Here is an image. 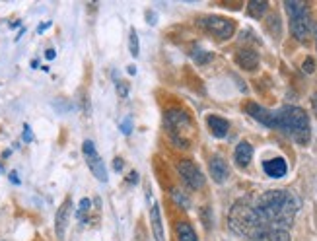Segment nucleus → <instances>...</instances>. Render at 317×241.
Instances as JSON below:
<instances>
[{"label": "nucleus", "mask_w": 317, "mask_h": 241, "mask_svg": "<svg viewBox=\"0 0 317 241\" xmlns=\"http://www.w3.org/2000/svg\"><path fill=\"white\" fill-rule=\"evenodd\" d=\"M267 227L290 229L294 224V216L300 210V198L290 191H267L253 200Z\"/></svg>", "instance_id": "1"}, {"label": "nucleus", "mask_w": 317, "mask_h": 241, "mask_svg": "<svg viewBox=\"0 0 317 241\" xmlns=\"http://www.w3.org/2000/svg\"><path fill=\"white\" fill-rule=\"evenodd\" d=\"M128 43H130V55H132V57H138V53H140V49H138V33H136L134 30H130Z\"/></svg>", "instance_id": "21"}, {"label": "nucleus", "mask_w": 317, "mask_h": 241, "mask_svg": "<svg viewBox=\"0 0 317 241\" xmlns=\"http://www.w3.org/2000/svg\"><path fill=\"white\" fill-rule=\"evenodd\" d=\"M123 167H125V162H123L121 158H115V160H113V169H115V171H123Z\"/></svg>", "instance_id": "28"}, {"label": "nucleus", "mask_w": 317, "mask_h": 241, "mask_svg": "<svg viewBox=\"0 0 317 241\" xmlns=\"http://www.w3.org/2000/svg\"><path fill=\"white\" fill-rule=\"evenodd\" d=\"M32 140H33L32 129H30V125H24V142H32Z\"/></svg>", "instance_id": "27"}, {"label": "nucleus", "mask_w": 317, "mask_h": 241, "mask_svg": "<svg viewBox=\"0 0 317 241\" xmlns=\"http://www.w3.org/2000/svg\"><path fill=\"white\" fill-rule=\"evenodd\" d=\"M82 152H84V156H86V164H88L90 171L94 173V177H95L97 181H101V183H107V169H105V164H103V160L99 158V154H97L94 142H92V140H86V142L82 144Z\"/></svg>", "instance_id": "7"}, {"label": "nucleus", "mask_w": 317, "mask_h": 241, "mask_svg": "<svg viewBox=\"0 0 317 241\" xmlns=\"http://www.w3.org/2000/svg\"><path fill=\"white\" fill-rule=\"evenodd\" d=\"M245 113L251 115L255 120H259L261 125L269 127V129H276V111H269L263 105L255 103V101H247L245 103Z\"/></svg>", "instance_id": "9"}, {"label": "nucleus", "mask_w": 317, "mask_h": 241, "mask_svg": "<svg viewBox=\"0 0 317 241\" xmlns=\"http://www.w3.org/2000/svg\"><path fill=\"white\" fill-rule=\"evenodd\" d=\"M193 59H195V62H197V64H208V62L212 60V55L197 47V49L193 51Z\"/></svg>", "instance_id": "20"}, {"label": "nucleus", "mask_w": 317, "mask_h": 241, "mask_svg": "<svg viewBox=\"0 0 317 241\" xmlns=\"http://www.w3.org/2000/svg\"><path fill=\"white\" fill-rule=\"evenodd\" d=\"M236 64L239 68H243V70H249V72L257 70V66H259V55H257V51L255 49H249V47L239 49L236 53Z\"/></svg>", "instance_id": "10"}, {"label": "nucleus", "mask_w": 317, "mask_h": 241, "mask_svg": "<svg viewBox=\"0 0 317 241\" xmlns=\"http://www.w3.org/2000/svg\"><path fill=\"white\" fill-rule=\"evenodd\" d=\"M70 198H66L61 208L57 210V218H55V231H57V237L63 239L64 237V231H66V226H68V218H70Z\"/></svg>", "instance_id": "11"}, {"label": "nucleus", "mask_w": 317, "mask_h": 241, "mask_svg": "<svg viewBox=\"0 0 317 241\" xmlns=\"http://www.w3.org/2000/svg\"><path fill=\"white\" fill-rule=\"evenodd\" d=\"M45 57H47V60H53V59L57 57V53H55V49H47V51H45Z\"/></svg>", "instance_id": "30"}, {"label": "nucleus", "mask_w": 317, "mask_h": 241, "mask_svg": "<svg viewBox=\"0 0 317 241\" xmlns=\"http://www.w3.org/2000/svg\"><path fill=\"white\" fill-rule=\"evenodd\" d=\"M267 10H269V4L265 2V0H251V2L247 4V14L251 18H255V20L263 18Z\"/></svg>", "instance_id": "19"}, {"label": "nucleus", "mask_w": 317, "mask_h": 241, "mask_svg": "<svg viewBox=\"0 0 317 241\" xmlns=\"http://www.w3.org/2000/svg\"><path fill=\"white\" fill-rule=\"evenodd\" d=\"M10 181H12L14 185H20V177H18L16 171H10Z\"/></svg>", "instance_id": "31"}, {"label": "nucleus", "mask_w": 317, "mask_h": 241, "mask_svg": "<svg viewBox=\"0 0 317 241\" xmlns=\"http://www.w3.org/2000/svg\"><path fill=\"white\" fill-rule=\"evenodd\" d=\"M119 127H121V133H123V135H130V131H132V127H130V119L127 117V119L123 120V123L119 125Z\"/></svg>", "instance_id": "26"}, {"label": "nucleus", "mask_w": 317, "mask_h": 241, "mask_svg": "<svg viewBox=\"0 0 317 241\" xmlns=\"http://www.w3.org/2000/svg\"><path fill=\"white\" fill-rule=\"evenodd\" d=\"M284 8L290 16V30L292 35L298 41H305L309 37V30H311V20H309V10L305 2H284Z\"/></svg>", "instance_id": "5"}, {"label": "nucleus", "mask_w": 317, "mask_h": 241, "mask_svg": "<svg viewBox=\"0 0 317 241\" xmlns=\"http://www.w3.org/2000/svg\"><path fill=\"white\" fill-rule=\"evenodd\" d=\"M150 226H152V233H154L156 241H164L162 214H160V206L158 204H152V208H150Z\"/></svg>", "instance_id": "16"}, {"label": "nucleus", "mask_w": 317, "mask_h": 241, "mask_svg": "<svg viewBox=\"0 0 317 241\" xmlns=\"http://www.w3.org/2000/svg\"><path fill=\"white\" fill-rule=\"evenodd\" d=\"M228 224H230L232 231H236L238 235H243V237H251L253 233L263 231V229H272V227H267L259 210L247 198H241L232 206L230 216H228Z\"/></svg>", "instance_id": "2"}, {"label": "nucleus", "mask_w": 317, "mask_h": 241, "mask_svg": "<svg viewBox=\"0 0 317 241\" xmlns=\"http://www.w3.org/2000/svg\"><path fill=\"white\" fill-rule=\"evenodd\" d=\"M127 70H128V74H136V68H134V66H128Z\"/></svg>", "instance_id": "36"}, {"label": "nucleus", "mask_w": 317, "mask_h": 241, "mask_svg": "<svg viewBox=\"0 0 317 241\" xmlns=\"http://www.w3.org/2000/svg\"><path fill=\"white\" fill-rule=\"evenodd\" d=\"M276 129L286 133L292 140L305 146L309 142L311 131H309V117L301 107L296 105H284L276 111Z\"/></svg>", "instance_id": "3"}, {"label": "nucleus", "mask_w": 317, "mask_h": 241, "mask_svg": "<svg viewBox=\"0 0 317 241\" xmlns=\"http://www.w3.org/2000/svg\"><path fill=\"white\" fill-rule=\"evenodd\" d=\"M199 26L206 30L210 35H214L216 39H230L236 33V24L220 16H205L199 20Z\"/></svg>", "instance_id": "6"}, {"label": "nucleus", "mask_w": 317, "mask_h": 241, "mask_svg": "<svg viewBox=\"0 0 317 241\" xmlns=\"http://www.w3.org/2000/svg\"><path fill=\"white\" fill-rule=\"evenodd\" d=\"M47 28H51V22H47V24H41V26H39V30H37V31H39V33H41V31H45V30H47Z\"/></svg>", "instance_id": "35"}, {"label": "nucleus", "mask_w": 317, "mask_h": 241, "mask_svg": "<svg viewBox=\"0 0 317 241\" xmlns=\"http://www.w3.org/2000/svg\"><path fill=\"white\" fill-rule=\"evenodd\" d=\"M206 125H208L210 133H212L216 138H224V136L228 135V129H230L228 120L222 119V117H218V115H208V117H206Z\"/></svg>", "instance_id": "15"}, {"label": "nucleus", "mask_w": 317, "mask_h": 241, "mask_svg": "<svg viewBox=\"0 0 317 241\" xmlns=\"http://www.w3.org/2000/svg\"><path fill=\"white\" fill-rule=\"evenodd\" d=\"M146 16H148V18H146V20H148V24H156V14H154V12H148Z\"/></svg>", "instance_id": "33"}, {"label": "nucleus", "mask_w": 317, "mask_h": 241, "mask_svg": "<svg viewBox=\"0 0 317 241\" xmlns=\"http://www.w3.org/2000/svg\"><path fill=\"white\" fill-rule=\"evenodd\" d=\"M301 68H303V72H307V74H311V72L315 70V60H313L311 57H307V59L303 60V66H301Z\"/></svg>", "instance_id": "25"}, {"label": "nucleus", "mask_w": 317, "mask_h": 241, "mask_svg": "<svg viewBox=\"0 0 317 241\" xmlns=\"http://www.w3.org/2000/svg\"><path fill=\"white\" fill-rule=\"evenodd\" d=\"M127 181H128V183H136V181H138V173H136V171H130V175L127 177Z\"/></svg>", "instance_id": "32"}, {"label": "nucleus", "mask_w": 317, "mask_h": 241, "mask_svg": "<svg viewBox=\"0 0 317 241\" xmlns=\"http://www.w3.org/2000/svg\"><path fill=\"white\" fill-rule=\"evenodd\" d=\"M175 231H177L179 241H199V237H197V233H195V229H193V226L189 222H179L175 226Z\"/></svg>", "instance_id": "18"}, {"label": "nucleus", "mask_w": 317, "mask_h": 241, "mask_svg": "<svg viewBox=\"0 0 317 241\" xmlns=\"http://www.w3.org/2000/svg\"><path fill=\"white\" fill-rule=\"evenodd\" d=\"M115 86H117V91L121 97H128V84L123 82V80H115Z\"/></svg>", "instance_id": "23"}, {"label": "nucleus", "mask_w": 317, "mask_h": 241, "mask_svg": "<svg viewBox=\"0 0 317 241\" xmlns=\"http://www.w3.org/2000/svg\"><path fill=\"white\" fill-rule=\"evenodd\" d=\"M172 193H174V198H175V202H177L179 206H183V208H189V206H191L189 198H187V196H185V195H183L179 189H174Z\"/></svg>", "instance_id": "22"}, {"label": "nucleus", "mask_w": 317, "mask_h": 241, "mask_svg": "<svg viewBox=\"0 0 317 241\" xmlns=\"http://www.w3.org/2000/svg\"><path fill=\"white\" fill-rule=\"evenodd\" d=\"M247 241H290L288 229H263L247 237Z\"/></svg>", "instance_id": "12"}, {"label": "nucleus", "mask_w": 317, "mask_h": 241, "mask_svg": "<svg viewBox=\"0 0 317 241\" xmlns=\"http://www.w3.org/2000/svg\"><path fill=\"white\" fill-rule=\"evenodd\" d=\"M263 169H265V173H267L269 177L280 179V177L286 175L288 166H286V162H284L282 158H272V160H267V162L263 164Z\"/></svg>", "instance_id": "14"}, {"label": "nucleus", "mask_w": 317, "mask_h": 241, "mask_svg": "<svg viewBox=\"0 0 317 241\" xmlns=\"http://www.w3.org/2000/svg\"><path fill=\"white\" fill-rule=\"evenodd\" d=\"M208 171H210V175H212V179H214L216 183H224V181L230 177V167H228V164H226L220 156H214V158L210 160Z\"/></svg>", "instance_id": "13"}, {"label": "nucleus", "mask_w": 317, "mask_h": 241, "mask_svg": "<svg viewBox=\"0 0 317 241\" xmlns=\"http://www.w3.org/2000/svg\"><path fill=\"white\" fill-rule=\"evenodd\" d=\"M177 171H179L181 179L187 183V187H191L195 191L205 187V175H203V171L199 169L197 164H193L189 160H181L177 164Z\"/></svg>", "instance_id": "8"}, {"label": "nucleus", "mask_w": 317, "mask_h": 241, "mask_svg": "<svg viewBox=\"0 0 317 241\" xmlns=\"http://www.w3.org/2000/svg\"><path fill=\"white\" fill-rule=\"evenodd\" d=\"M234 158H236V164H238L239 167H247L249 162H251V158H253V146H251L249 142H239V144L236 146Z\"/></svg>", "instance_id": "17"}, {"label": "nucleus", "mask_w": 317, "mask_h": 241, "mask_svg": "<svg viewBox=\"0 0 317 241\" xmlns=\"http://www.w3.org/2000/svg\"><path fill=\"white\" fill-rule=\"evenodd\" d=\"M90 204H92L90 198H82V200H80V214L86 212V210H90Z\"/></svg>", "instance_id": "29"}, {"label": "nucleus", "mask_w": 317, "mask_h": 241, "mask_svg": "<svg viewBox=\"0 0 317 241\" xmlns=\"http://www.w3.org/2000/svg\"><path fill=\"white\" fill-rule=\"evenodd\" d=\"M136 241H146V227L142 222L136 224Z\"/></svg>", "instance_id": "24"}, {"label": "nucleus", "mask_w": 317, "mask_h": 241, "mask_svg": "<svg viewBox=\"0 0 317 241\" xmlns=\"http://www.w3.org/2000/svg\"><path fill=\"white\" fill-rule=\"evenodd\" d=\"M311 107H313V111H315V115H317V93L311 97Z\"/></svg>", "instance_id": "34"}, {"label": "nucleus", "mask_w": 317, "mask_h": 241, "mask_svg": "<svg viewBox=\"0 0 317 241\" xmlns=\"http://www.w3.org/2000/svg\"><path fill=\"white\" fill-rule=\"evenodd\" d=\"M166 129L172 136V142L177 148H189L193 136V120L181 109H170L166 113Z\"/></svg>", "instance_id": "4"}]
</instances>
